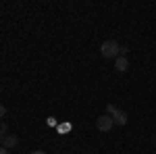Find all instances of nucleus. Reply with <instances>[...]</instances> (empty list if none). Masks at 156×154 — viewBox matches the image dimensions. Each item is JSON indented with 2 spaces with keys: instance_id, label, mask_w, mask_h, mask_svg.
<instances>
[{
  "instance_id": "8",
  "label": "nucleus",
  "mask_w": 156,
  "mask_h": 154,
  "mask_svg": "<svg viewBox=\"0 0 156 154\" xmlns=\"http://www.w3.org/2000/svg\"><path fill=\"white\" fill-rule=\"evenodd\" d=\"M0 154H9V150H6V148L2 146V148H0Z\"/></svg>"
},
{
  "instance_id": "3",
  "label": "nucleus",
  "mask_w": 156,
  "mask_h": 154,
  "mask_svg": "<svg viewBox=\"0 0 156 154\" xmlns=\"http://www.w3.org/2000/svg\"><path fill=\"white\" fill-rule=\"evenodd\" d=\"M112 125H115V121H112V117H108V115H102V117H98V121H96L98 131H102V133H108V131L112 129Z\"/></svg>"
},
{
  "instance_id": "7",
  "label": "nucleus",
  "mask_w": 156,
  "mask_h": 154,
  "mask_svg": "<svg viewBox=\"0 0 156 154\" xmlns=\"http://www.w3.org/2000/svg\"><path fill=\"white\" fill-rule=\"evenodd\" d=\"M2 115H6V108H4L2 104H0V117H2Z\"/></svg>"
},
{
  "instance_id": "2",
  "label": "nucleus",
  "mask_w": 156,
  "mask_h": 154,
  "mask_svg": "<svg viewBox=\"0 0 156 154\" xmlns=\"http://www.w3.org/2000/svg\"><path fill=\"white\" fill-rule=\"evenodd\" d=\"M108 115H112V121H115V125H125L127 123V113L125 110H119L117 106H112V104H108Z\"/></svg>"
},
{
  "instance_id": "1",
  "label": "nucleus",
  "mask_w": 156,
  "mask_h": 154,
  "mask_svg": "<svg viewBox=\"0 0 156 154\" xmlns=\"http://www.w3.org/2000/svg\"><path fill=\"white\" fill-rule=\"evenodd\" d=\"M100 54H102L104 59H115V56L121 54V46L115 40H106V42L100 46Z\"/></svg>"
},
{
  "instance_id": "4",
  "label": "nucleus",
  "mask_w": 156,
  "mask_h": 154,
  "mask_svg": "<svg viewBox=\"0 0 156 154\" xmlns=\"http://www.w3.org/2000/svg\"><path fill=\"white\" fill-rule=\"evenodd\" d=\"M2 144H4V148H6V150H11V148H15V146L19 144V138H17V135H12V133H9V135L2 140Z\"/></svg>"
},
{
  "instance_id": "6",
  "label": "nucleus",
  "mask_w": 156,
  "mask_h": 154,
  "mask_svg": "<svg viewBox=\"0 0 156 154\" xmlns=\"http://www.w3.org/2000/svg\"><path fill=\"white\" fill-rule=\"evenodd\" d=\"M0 135H4V138L9 135V125L6 123H0Z\"/></svg>"
},
{
  "instance_id": "9",
  "label": "nucleus",
  "mask_w": 156,
  "mask_h": 154,
  "mask_svg": "<svg viewBox=\"0 0 156 154\" xmlns=\"http://www.w3.org/2000/svg\"><path fill=\"white\" fill-rule=\"evenodd\" d=\"M29 154H46V152H42V150H34V152H29Z\"/></svg>"
},
{
  "instance_id": "5",
  "label": "nucleus",
  "mask_w": 156,
  "mask_h": 154,
  "mask_svg": "<svg viewBox=\"0 0 156 154\" xmlns=\"http://www.w3.org/2000/svg\"><path fill=\"white\" fill-rule=\"evenodd\" d=\"M117 71H127V67H129V63H127V59L125 56H121V59H117Z\"/></svg>"
}]
</instances>
